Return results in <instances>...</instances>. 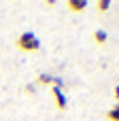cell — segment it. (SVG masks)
Returning a JSON list of instances; mask_svg holds the SVG:
<instances>
[{
	"instance_id": "277c9868",
	"label": "cell",
	"mask_w": 119,
	"mask_h": 121,
	"mask_svg": "<svg viewBox=\"0 0 119 121\" xmlns=\"http://www.w3.org/2000/svg\"><path fill=\"white\" fill-rule=\"evenodd\" d=\"M94 40H96L98 45H104V43L109 40V36H106L104 30H96V32H94Z\"/></svg>"
},
{
	"instance_id": "52a82bcc",
	"label": "cell",
	"mask_w": 119,
	"mask_h": 121,
	"mask_svg": "<svg viewBox=\"0 0 119 121\" xmlns=\"http://www.w3.org/2000/svg\"><path fill=\"white\" fill-rule=\"evenodd\" d=\"M38 81H40L43 85H55V77H51V74H40Z\"/></svg>"
},
{
	"instance_id": "3957f363",
	"label": "cell",
	"mask_w": 119,
	"mask_h": 121,
	"mask_svg": "<svg viewBox=\"0 0 119 121\" xmlns=\"http://www.w3.org/2000/svg\"><path fill=\"white\" fill-rule=\"evenodd\" d=\"M66 6H68V11H72V13H81V11L87 9V0H68Z\"/></svg>"
},
{
	"instance_id": "6da1fadb",
	"label": "cell",
	"mask_w": 119,
	"mask_h": 121,
	"mask_svg": "<svg viewBox=\"0 0 119 121\" xmlns=\"http://www.w3.org/2000/svg\"><path fill=\"white\" fill-rule=\"evenodd\" d=\"M17 47L21 51H38L40 49V40H38V36H34V32H23L17 38Z\"/></svg>"
},
{
	"instance_id": "ba28073f",
	"label": "cell",
	"mask_w": 119,
	"mask_h": 121,
	"mask_svg": "<svg viewBox=\"0 0 119 121\" xmlns=\"http://www.w3.org/2000/svg\"><path fill=\"white\" fill-rule=\"evenodd\" d=\"M113 98L117 100V104H119V85H117V87H115V89H113Z\"/></svg>"
},
{
	"instance_id": "5b68a950",
	"label": "cell",
	"mask_w": 119,
	"mask_h": 121,
	"mask_svg": "<svg viewBox=\"0 0 119 121\" xmlns=\"http://www.w3.org/2000/svg\"><path fill=\"white\" fill-rule=\"evenodd\" d=\"M106 119L109 121H119V104H115V106L106 113Z\"/></svg>"
},
{
	"instance_id": "7a4b0ae2",
	"label": "cell",
	"mask_w": 119,
	"mask_h": 121,
	"mask_svg": "<svg viewBox=\"0 0 119 121\" xmlns=\"http://www.w3.org/2000/svg\"><path fill=\"white\" fill-rule=\"evenodd\" d=\"M51 94H53V98H55V104H57V108H66V106H68V100H66V96H64L62 87H55V85H53Z\"/></svg>"
},
{
	"instance_id": "8992f818",
	"label": "cell",
	"mask_w": 119,
	"mask_h": 121,
	"mask_svg": "<svg viewBox=\"0 0 119 121\" xmlns=\"http://www.w3.org/2000/svg\"><path fill=\"white\" fill-rule=\"evenodd\" d=\"M96 9H98L100 13H106V11L111 9V0H98V2H96Z\"/></svg>"
}]
</instances>
